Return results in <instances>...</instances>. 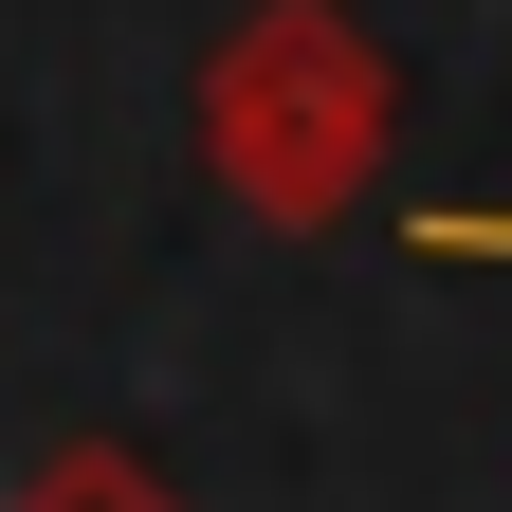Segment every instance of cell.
Returning <instances> with one entry per match:
<instances>
[{"label": "cell", "mask_w": 512, "mask_h": 512, "mask_svg": "<svg viewBox=\"0 0 512 512\" xmlns=\"http://www.w3.org/2000/svg\"><path fill=\"white\" fill-rule=\"evenodd\" d=\"M403 256H421V275H512V202H421Z\"/></svg>", "instance_id": "3957f363"}, {"label": "cell", "mask_w": 512, "mask_h": 512, "mask_svg": "<svg viewBox=\"0 0 512 512\" xmlns=\"http://www.w3.org/2000/svg\"><path fill=\"white\" fill-rule=\"evenodd\" d=\"M0 512H202V494H183V476L147 458V439H55V458H37L19 494H0Z\"/></svg>", "instance_id": "7a4b0ae2"}, {"label": "cell", "mask_w": 512, "mask_h": 512, "mask_svg": "<svg viewBox=\"0 0 512 512\" xmlns=\"http://www.w3.org/2000/svg\"><path fill=\"white\" fill-rule=\"evenodd\" d=\"M384 147H403V55H384L348 0H238L202 55V183L256 238H330L384 202Z\"/></svg>", "instance_id": "6da1fadb"}]
</instances>
